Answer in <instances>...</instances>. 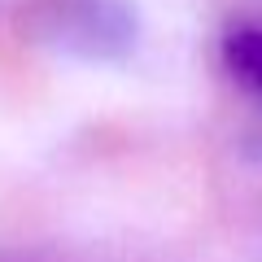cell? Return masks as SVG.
I'll return each mask as SVG.
<instances>
[{
  "label": "cell",
  "instance_id": "cell-1",
  "mask_svg": "<svg viewBox=\"0 0 262 262\" xmlns=\"http://www.w3.org/2000/svg\"><path fill=\"white\" fill-rule=\"evenodd\" d=\"M223 61L245 88L262 92V27H236L223 39Z\"/></svg>",
  "mask_w": 262,
  "mask_h": 262
}]
</instances>
